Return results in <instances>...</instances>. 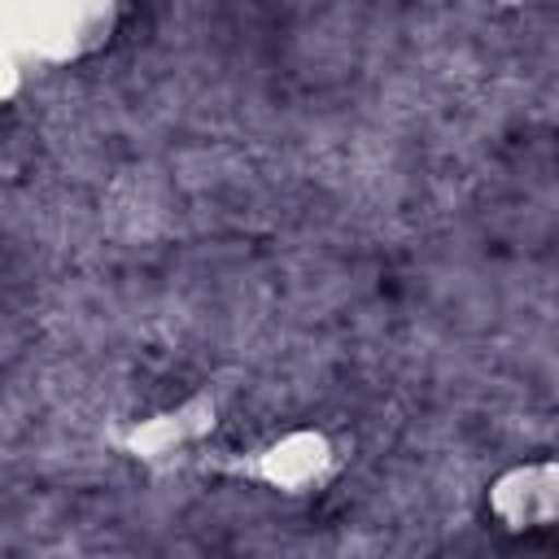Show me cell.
Instances as JSON below:
<instances>
[{
	"label": "cell",
	"instance_id": "6da1fadb",
	"mask_svg": "<svg viewBox=\"0 0 559 559\" xmlns=\"http://www.w3.org/2000/svg\"><path fill=\"white\" fill-rule=\"evenodd\" d=\"M485 515L507 537H520V542L550 537L555 515H559L555 463L550 459H528V463H511L507 472H498L485 489Z\"/></svg>",
	"mask_w": 559,
	"mask_h": 559
},
{
	"label": "cell",
	"instance_id": "7a4b0ae2",
	"mask_svg": "<svg viewBox=\"0 0 559 559\" xmlns=\"http://www.w3.org/2000/svg\"><path fill=\"white\" fill-rule=\"evenodd\" d=\"M262 480L284 489V493H306L310 485H319L328 472H332V445L323 432H310V428H297L288 437H280L275 445L262 450V463H258Z\"/></svg>",
	"mask_w": 559,
	"mask_h": 559
}]
</instances>
